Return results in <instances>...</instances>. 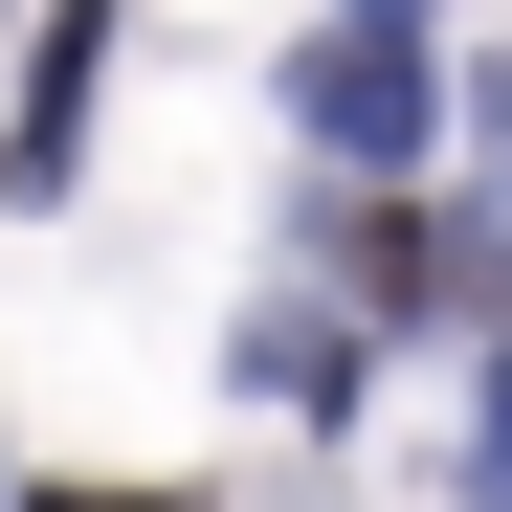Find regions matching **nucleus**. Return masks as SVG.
I'll return each mask as SVG.
<instances>
[{
	"label": "nucleus",
	"mask_w": 512,
	"mask_h": 512,
	"mask_svg": "<svg viewBox=\"0 0 512 512\" xmlns=\"http://www.w3.org/2000/svg\"><path fill=\"white\" fill-rule=\"evenodd\" d=\"M45 512H179V490H45Z\"/></svg>",
	"instance_id": "2"
},
{
	"label": "nucleus",
	"mask_w": 512,
	"mask_h": 512,
	"mask_svg": "<svg viewBox=\"0 0 512 512\" xmlns=\"http://www.w3.org/2000/svg\"><path fill=\"white\" fill-rule=\"evenodd\" d=\"M312 134H334V156H401V134H423V45H401V23H334V45H312Z\"/></svg>",
	"instance_id": "1"
}]
</instances>
